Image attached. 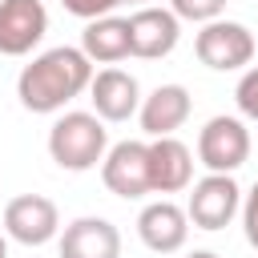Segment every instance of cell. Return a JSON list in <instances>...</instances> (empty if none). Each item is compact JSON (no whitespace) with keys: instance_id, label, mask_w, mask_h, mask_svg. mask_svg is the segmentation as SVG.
Returning a JSON list of instances; mask_svg holds the SVG:
<instances>
[{"instance_id":"1","label":"cell","mask_w":258,"mask_h":258,"mask_svg":"<svg viewBox=\"0 0 258 258\" xmlns=\"http://www.w3.org/2000/svg\"><path fill=\"white\" fill-rule=\"evenodd\" d=\"M93 81V64L81 48L56 44L36 52L20 77H16V97L28 113H60L69 101H77Z\"/></svg>"},{"instance_id":"2","label":"cell","mask_w":258,"mask_h":258,"mask_svg":"<svg viewBox=\"0 0 258 258\" xmlns=\"http://www.w3.org/2000/svg\"><path fill=\"white\" fill-rule=\"evenodd\" d=\"M109 153V129L97 113H85V109H69L52 121L48 129V157L69 169V173H85V169H97Z\"/></svg>"},{"instance_id":"3","label":"cell","mask_w":258,"mask_h":258,"mask_svg":"<svg viewBox=\"0 0 258 258\" xmlns=\"http://www.w3.org/2000/svg\"><path fill=\"white\" fill-rule=\"evenodd\" d=\"M194 52L214 73H238V69H250V60H254V32L238 20L218 16V20L198 28Z\"/></svg>"},{"instance_id":"4","label":"cell","mask_w":258,"mask_h":258,"mask_svg":"<svg viewBox=\"0 0 258 258\" xmlns=\"http://www.w3.org/2000/svg\"><path fill=\"white\" fill-rule=\"evenodd\" d=\"M198 161L210 173H238L250 161V129L242 117H210L198 133Z\"/></svg>"},{"instance_id":"5","label":"cell","mask_w":258,"mask_h":258,"mask_svg":"<svg viewBox=\"0 0 258 258\" xmlns=\"http://www.w3.org/2000/svg\"><path fill=\"white\" fill-rule=\"evenodd\" d=\"M242 210V189L234 181V173H206L202 181H194L189 202H185V218L198 230H226Z\"/></svg>"},{"instance_id":"6","label":"cell","mask_w":258,"mask_h":258,"mask_svg":"<svg viewBox=\"0 0 258 258\" xmlns=\"http://www.w3.org/2000/svg\"><path fill=\"white\" fill-rule=\"evenodd\" d=\"M4 234L20 246H48L60 238V210L44 194H20L4 206Z\"/></svg>"},{"instance_id":"7","label":"cell","mask_w":258,"mask_h":258,"mask_svg":"<svg viewBox=\"0 0 258 258\" xmlns=\"http://www.w3.org/2000/svg\"><path fill=\"white\" fill-rule=\"evenodd\" d=\"M101 181L113 198L137 202L149 189V141H117L101 161Z\"/></svg>"},{"instance_id":"8","label":"cell","mask_w":258,"mask_h":258,"mask_svg":"<svg viewBox=\"0 0 258 258\" xmlns=\"http://www.w3.org/2000/svg\"><path fill=\"white\" fill-rule=\"evenodd\" d=\"M129 20V56H141V60H161L177 48L181 40V20L169 12V8H157V4H145L137 8Z\"/></svg>"},{"instance_id":"9","label":"cell","mask_w":258,"mask_h":258,"mask_svg":"<svg viewBox=\"0 0 258 258\" xmlns=\"http://www.w3.org/2000/svg\"><path fill=\"white\" fill-rule=\"evenodd\" d=\"M48 32L40 0H0V56H28Z\"/></svg>"},{"instance_id":"10","label":"cell","mask_w":258,"mask_h":258,"mask_svg":"<svg viewBox=\"0 0 258 258\" xmlns=\"http://www.w3.org/2000/svg\"><path fill=\"white\" fill-rule=\"evenodd\" d=\"M89 101H93V113H97L101 121L121 125V121L137 117V109H141V85H137L133 73L109 64V69L93 73V81H89Z\"/></svg>"},{"instance_id":"11","label":"cell","mask_w":258,"mask_h":258,"mask_svg":"<svg viewBox=\"0 0 258 258\" xmlns=\"http://www.w3.org/2000/svg\"><path fill=\"white\" fill-rule=\"evenodd\" d=\"M137 238L153 254H177L185 246V238H189L185 206H177L169 198H157V202L141 206V214H137Z\"/></svg>"},{"instance_id":"12","label":"cell","mask_w":258,"mask_h":258,"mask_svg":"<svg viewBox=\"0 0 258 258\" xmlns=\"http://www.w3.org/2000/svg\"><path fill=\"white\" fill-rule=\"evenodd\" d=\"M56 246H60V258H121V230L109 218L85 214L60 230Z\"/></svg>"},{"instance_id":"13","label":"cell","mask_w":258,"mask_h":258,"mask_svg":"<svg viewBox=\"0 0 258 258\" xmlns=\"http://www.w3.org/2000/svg\"><path fill=\"white\" fill-rule=\"evenodd\" d=\"M189 109H194V97H189L185 85H157L149 97H141V109H137L141 133L149 141L153 137H173L189 121Z\"/></svg>"},{"instance_id":"14","label":"cell","mask_w":258,"mask_h":258,"mask_svg":"<svg viewBox=\"0 0 258 258\" xmlns=\"http://www.w3.org/2000/svg\"><path fill=\"white\" fill-rule=\"evenodd\" d=\"M194 185V149L177 137L149 141V189L153 194H181Z\"/></svg>"},{"instance_id":"15","label":"cell","mask_w":258,"mask_h":258,"mask_svg":"<svg viewBox=\"0 0 258 258\" xmlns=\"http://www.w3.org/2000/svg\"><path fill=\"white\" fill-rule=\"evenodd\" d=\"M81 52L89 64H117L129 56V20L125 16H101L89 20L81 32Z\"/></svg>"},{"instance_id":"16","label":"cell","mask_w":258,"mask_h":258,"mask_svg":"<svg viewBox=\"0 0 258 258\" xmlns=\"http://www.w3.org/2000/svg\"><path fill=\"white\" fill-rule=\"evenodd\" d=\"M230 0H169V12L177 20H189V24H210L226 12Z\"/></svg>"},{"instance_id":"17","label":"cell","mask_w":258,"mask_h":258,"mask_svg":"<svg viewBox=\"0 0 258 258\" xmlns=\"http://www.w3.org/2000/svg\"><path fill=\"white\" fill-rule=\"evenodd\" d=\"M234 101H238V113L246 121H258V64L242 69V77L234 85Z\"/></svg>"},{"instance_id":"18","label":"cell","mask_w":258,"mask_h":258,"mask_svg":"<svg viewBox=\"0 0 258 258\" xmlns=\"http://www.w3.org/2000/svg\"><path fill=\"white\" fill-rule=\"evenodd\" d=\"M125 0H60V8L77 20H101V16H113V8H121Z\"/></svg>"},{"instance_id":"19","label":"cell","mask_w":258,"mask_h":258,"mask_svg":"<svg viewBox=\"0 0 258 258\" xmlns=\"http://www.w3.org/2000/svg\"><path fill=\"white\" fill-rule=\"evenodd\" d=\"M242 234H246V242L258 250V181L250 185V194H242Z\"/></svg>"},{"instance_id":"20","label":"cell","mask_w":258,"mask_h":258,"mask_svg":"<svg viewBox=\"0 0 258 258\" xmlns=\"http://www.w3.org/2000/svg\"><path fill=\"white\" fill-rule=\"evenodd\" d=\"M185 258H222V254H214V250H194V254H185Z\"/></svg>"},{"instance_id":"21","label":"cell","mask_w":258,"mask_h":258,"mask_svg":"<svg viewBox=\"0 0 258 258\" xmlns=\"http://www.w3.org/2000/svg\"><path fill=\"white\" fill-rule=\"evenodd\" d=\"M0 258H8V238L0 234Z\"/></svg>"},{"instance_id":"22","label":"cell","mask_w":258,"mask_h":258,"mask_svg":"<svg viewBox=\"0 0 258 258\" xmlns=\"http://www.w3.org/2000/svg\"><path fill=\"white\" fill-rule=\"evenodd\" d=\"M125 4H141V8H145V0H125Z\"/></svg>"}]
</instances>
